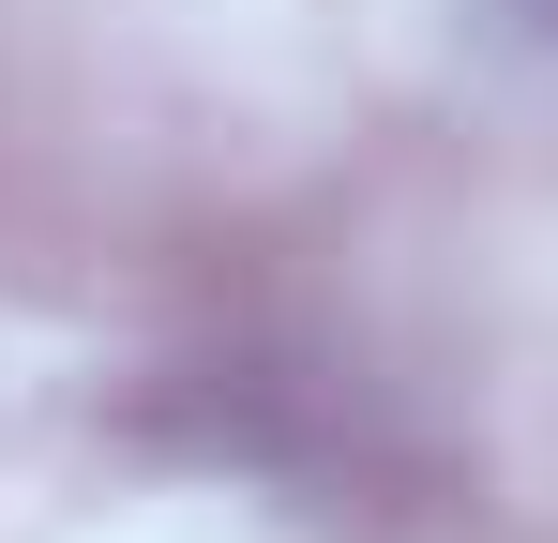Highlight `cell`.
Here are the masks:
<instances>
[{
    "mask_svg": "<svg viewBox=\"0 0 558 543\" xmlns=\"http://www.w3.org/2000/svg\"><path fill=\"white\" fill-rule=\"evenodd\" d=\"M529 15H544V31H558V0H529Z\"/></svg>",
    "mask_w": 558,
    "mask_h": 543,
    "instance_id": "cell-1",
    "label": "cell"
}]
</instances>
